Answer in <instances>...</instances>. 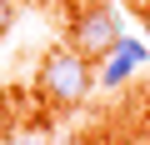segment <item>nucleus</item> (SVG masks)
<instances>
[{"label": "nucleus", "mask_w": 150, "mask_h": 145, "mask_svg": "<svg viewBox=\"0 0 150 145\" xmlns=\"http://www.w3.org/2000/svg\"><path fill=\"white\" fill-rule=\"evenodd\" d=\"M65 5H85V0H65Z\"/></svg>", "instance_id": "nucleus-7"}, {"label": "nucleus", "mask_w": 150, "mask_h": 145, "mask_svg": "<svg viewBox=\"0 0 150 145\" xmlns=\"http://www.w3.org/2000/svg\"><path fill=\"white\" fill-rule=\"evenodd\" d=\"M15 25V0H0V35Z\"/></svg>", "instance_id": "nucleus-5"}, {"label": "nucleus", "mask_w": 150, "mask_h": 145, "mask_svg": "<svg viewBox=\"0 0 150 145\" xmlns=\"http://www.w3.org/2000/svg\"><path fill=\"white\" fill-rule=\"evenodd\" d=\"M115 50H125V55H130L135 65H145V60H150V50H145V45H140V40H135L130 30H120V40H115Z\"/></svg>", "instance_id": "nucleus-4"}, {"label": "nucleus", "mask_w": 150, "mask_h": 145, "mask_svg": "<svg viewBox=\"0 0 150 145\" xmlns=\"http://www.w3.org/2000/svg\"><path fill=\"white\" fill-rule=\"evenodd\" d=\"M110 145H140V140H130V135H120V140H110Z\"/></svg>", "instance_id": "nucleus-6"}, {"label": "nucleus", "mask_w": 150, "mask_h": 145, "mask_svg": "<svg viewBox=\"0 0 150 145\" xmlns=\"http://www.w3.org/2000/svg\"><path fill=\"white\" fill-rule=\"evenodd\" d=\"M90 85H95L90 60L75 55L70 45H55V50L40 60V90H45L50 100H60V105H80V100L90 95Z\"/></svg>", "instance_id": "nucleus-2"}, {"label": "nucleus", "mask_w": 150, "mask_h": 145, "mask_svg": "<svg viewBox=\"0 0 150 145\" xmlns=\"http://www.w3.org/2000/svg\"><path fill=\"white\" fill-rule=\"evenodd\" d=\"M135 70H140V65H135V60H130L125 50H110V55L100 60V75H95V80H100L105 90H115V85H125V80L135 75Z\"/></svg>", "instance_id": "nucleus-3"}, {"label": "nucleus", "mask_w": 150, "mask_h": 145, "mask_svg": "<svg viewBox=\"0 0 150 145\" xmlns=\"http://www.w3.org/2000/svg\"><path fill=\"white\" fill-rule=\"evenodd\" d=\"M120 30H125V25H120V10H115V5L85 0V5H75V15H70V25H65V45L95 65V60H105V55L115 50Z\"/></svg>", "instance_id": "nucleus-1"}]
</instances>
